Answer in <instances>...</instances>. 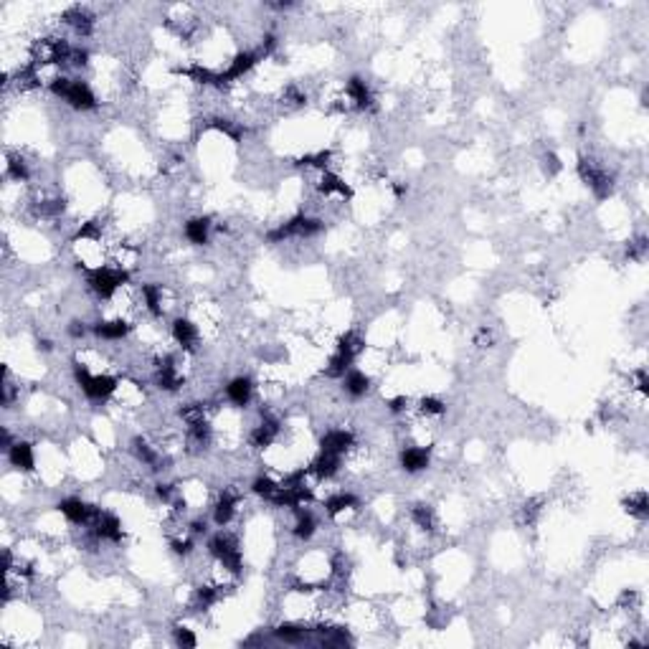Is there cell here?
I'll use <instances>...</instances> for the list:
<instances>
[{
  "mask_svg": "<svg viewBox=\"0 0 649 649\" xmlns=\"http://www.w3.org/2000/svg\"><path fill=\"white\" fill-rule=\"evenodd\" d=\"M353 446V434L345 429H332L322 437V446L320 451H327V454H335V457H345V451Z\"/></svg>",
  "mask_w": 649,
  "mask_h": 649,
  "instance_id": "1",
  "label": "cell"
},
{
  "mask_svg": "<svg viewBox=\"0 0 649 649\" xmlns=\"http://www.w3.org/2000/svg\"><path fill=\"white\" fill-rule=\"evenodd\" d=\"M252 396H254V385L249 378H233L231 383L226 385V398H228L231 406L244 409V406L252 404Z\"/></svg>",
  "mask_w": 649,
  "mask_h": 649,
  "instance_id": "2",
  "label": "cell"
},
{
  "mask_svg": "<svg viewBox=\"0 0 649 649\" xmlns=\"http://www.w3.org/2000/svg\"><path fill=\"white\" fill-rule=\"evenodd\" d=\"M170 332H172V340H175L183 350H191V348H196V343H198V324L191 322V320L178 317L172 322Z\"/></svg>",
  "mask_w": 649,
  "mask_h": 649,
  "instance_id": "3",
  "label": "cell"
},
{
  "mask_svg": "<svg viewBox=\"0 0 649 649\" xmlns=\"http://www.w3.org/2000/svg\"><path fill=\"white\" fill-rule=\"evenodd\" d=\"M236 505H239V495L224 492V495L219 497L216 507H213V523L219 525V528H226V525L233 520V515H236Z\"/></svg>",
  "mask_w": 649,
  "mask_h": 649,
  "instance_id": "4",
  "label": "cell"
},
{
  "mask_svg": "<svg viewBox=\"0 0 649 649\" xmlns=\"http://www.w3.org/2000/svg\"><path fill=\"white\" fill-rule=\"evenodd\" d=\"M8 459L13 464L15 470H34L36 467V457H34V446L26 444V442H15L11 449H8Z\"/></svg>",
  "mask_w": 649,
  "mask_h": 649,
  "instance_id": "5",
  "label": "cell"
},
{
  "mask_svg": "<svg viewBox=\"0 0 649 649\" xmlns=\"http://www.w3.org/2000/svg\"><path fill=\"white\" fill-rule=\"evenodd\" d=\"M401 467L406 472H421L429 467V449L426 446H409L401 451Z\"/></svg>",
  "mask_w": 649,
  "mask_h": 649,
  "instance_id": "6",
  "label": "cell"
},
{
  "mask_svg": "<svg viewBox=\"0 0 649 649\" xmlns=\"http://www.w3.org/2000/svg\"><path fill=\"white\" fill-rule=\"evenodd\" d=\"M368 385H371V381H368V376H365V373H360V371H348L343 376L345 393H348V396H353V398L365 396V393H368Z\"/></svg>",
  "mask_w": 649,
  "mask_h": 649,
  "instance_id": "7",
  "label": "cell"
},
{
  "mask_svg": "<svg viewBox=\"0 0 649 649\" xmlns=\"http://www.w3.org/2000/svg\"><path fill=\"white\" fill-rule=\"evenodd\" d=\"M208 236H211V221L208 219H191L186 224V239L191 244H208Z\"/></svg>",
  "mask_w": 649,
  "mask_h": 649,
  "instance_id": "8",
  "label": "cell"
},
{
  "mask_svg": "<svg viewBox=\"0 0 649 649\" xmlns=\"http://www.w3.org/2000/svg\"><path fill=\"white\" fill-rule=\"evenodd\" d=\"M94 332H97L100 338H104V340H122L127 332H130V324H127L122 317L104 320V322H100L97 327H94Z\"/></svg>",
  "mask_w": 649,
  "mask_h": 649,
  "instance_id": "9",
  "label": "cell"
},
{
  "mask_svg": "<svg viewBox=\"0 0 649 649\" xmlns=\"http://www.w3.org/2000/svg\"><path fill=\"white\" fill-rule=\"evenodd\" d=\"M315 528H317L315 517H312L310 512H299L297 523H294V535L302 538V540H310V538L315 535Z\"/></svg>",
  "mask_w": 649,
  "mask_h": 649,
  "instance_id": "10",
  "label": "cell"
},
{
  "mask_svg": "<svg viewBox=\"0 0 649 649\" xmlns=\"http://www.w3.org/2000/svg\"><path fill=\"white\" fill-rule=\"evenodd\" d=\"M627 512L634 517H647V495L644 492H634L627 500Z\"/></svg>",
  "mask_w": 649,
  "mask_h": 649,
  "instance_id": "11",
  "label": "cell"
},
{
  "mask_svg": "<svg viewBox=\"0 0 649 649\" xmlns=\"http://www.w3.org/2000/svg\"><path fill=\"white\" fill-rule=\"evenodd\" d=\"M175 634H178V644H183V647H196V636L188 629H175Z\"/></svg>",
  "mask_w": 649,
  "mask_h": 649,
  "instance_id": "12",
  "label": "cell"
}]
</instances>
